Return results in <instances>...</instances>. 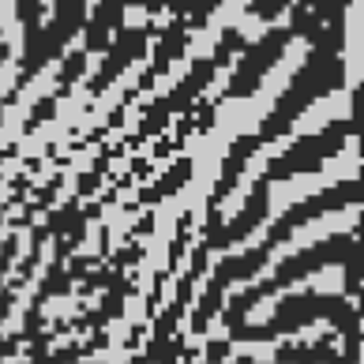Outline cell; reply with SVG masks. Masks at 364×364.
<instances>
[{
	"label": "cell",
	"mask_w": 364,
	"mask_h": 364,
	"mask_svg": "<svg viewBox=\"0 0 364 364\" xmlns=\"http://www.w3.org/2000/svg\"><path fill=\"white\" fill-rule=\"evenodd\" d=\"M53 19H57V0H42V8H38V23L49 26Z\"/></svg>",
	"instance_id": "cell-20"
},
{
	"label": "cell",
	"mask_w": 364,
	"mask_h": 364,
	"mask_svg": "<svg viewBox=\"0 0 364 364\" xmlns=\"http://www.w3.org/2000/svg\"><path fill=\"white\" fill-rule=\"evenodd\" d=\"M240 60H245V49H233V57H229V60L222 64V68L214 72L210 83L203 87V94H199V102H214V98H218V94H222L229 83H233V75H237V68H240Z\"/></svg>",
	"instance_id": "cell-15"
},
{
	"label": "cell",
	"mask_w": 364,
	"mask_h": 364,
	"mask_svg": "<svg viewBox=\"0 0 364 364\" xmlns=\"http://www.w3.org/2000/svg\"><path fill=\"white\" fill-rule=\"evenodd\" d=\"M19 233V245H16V255H11V271H8V282L19 274V267L26 263V255H31V240H34V233H31V225H23V229H16Z\"/></svg>",
	"instance_id": "cell-17"
},
{
	"label": "cell",
	"mask_w": 364,
	"mask_h": 364,
	"mask_svg": "<svg viewBox=\"0 0 364 364\" xmlns=\"http://www.w3.org/2000/svg\"><path fill=\"white\" fill-rule=\"evenodd\" d=\"M296 4H301V0H289V4L282 8V11H274V16H255V11H252V16H245V19H240V26H237L240 42H245V46H259L271 31L289 26L293 16H296Z\"/></svg>",
	"instance_id": "cell-11"
},
{
	"label": "cell",
	"mask_w": 364,
	"mask_h": 364,
	"mask_svg": "<svg viewBox=\"0 0 364 364\" xmlns=\"http://www.w3.org/2000/svg\"><path fill=\"white\" fill-rule=\"evenodd\" d=\"M136 225V210H128V214H120V218L109 225V252H117L120 245H124V237H128V229Z\"/></svg>",
	"instance_id": "cell-18"
},
{
	"label": "cell",
	"mask_w": 364,
	"mask_h": 364,
	"mask_svg": "<svg viewBox=\"0 0 364 364\" xmlns=\"http://www.w3.org/2000/svg\"><path fill=\"white\" fill-rule=\"evenodd\" d=\"M83 46H87V26H83V31H75V34L68 38V46H64L57 57L46 60L42 68H38L31 79H26V87L19 90V98H16V102H8V105H4V132H0V136H4V143H16V146L23 143V124H26V117L34 113V105H38V102L49 98V94L60 87L64 64H68L75 53H83Z\"/></svg>",
	"instance_id": "cell-3"
},
{
	"label": "cell",
	"mask_w": 364,
	"mask_h": 364,
	"mask_svg": "<svg viewBox=\"0 0 364 364\" xmlns=\"http://www.w3.org/2000/svg\"><path fill=\"white\" fill-rule=\"evenodd\" d=\"M98 4H102V0H87V8H83V11H87V19L94 16V8H98Z\"/></svg>",
	"instance_id": "cell-21"
},
{
	"label": "cell",
	"mask_w": 364,
	"mask_h": 364,
	"mask_svg": "<svg viewBox=\"0 0 364 364\" xmlns=\"http://www.w3.org/2000/svg\"><path fill=\"white\" fill-rule=\"evenodd\" d=\"M87 312V301H79V282L72 286V293H60V296H49L42 304V319L46 323H64V319H75Z\"/></svg>",
	"instance_id": "cell-13"
},
{
	"label": "cell",
	"mask_w": 364,
	"mask_h": 364,
	"mask_svg": "<svg viewBox=\"0 0 364 364\" xmlns=\"http://www.w3.org/2000/svg\"><path fill=\"white\" fill-rule=\"evenodd\" d=\"M151 60H154V46H146L143 57H139V60H132L128 68L120 72L113 83L98 94V98H94V105H90V113H87V120H83V128H79V132H94L98 124H105V120H109V113L117 109L120 102H124V94L139 87V75L151 68Z\"/></svg>",
	"instance_id": "cell-8"
},
{
	"label": "cell",
	"mask_w": 364,
	"mask_h": 364,
	"mask_svg": "<svg viewBox=\"0 0 364 364\" xmlns=\"http://www.w3.org/2000/svg\"><path fill=\"white\" fill-rule=\"evenodd\" d=\"M296 146V136H274V139H267V143H259L255 146V154L240 166V177H237V184L229 188V196L225 199H218V207H214V218H218L222 225H233L237 222V214L248 207V199H252V188L263 181V173H267V166H271L274 158H282V154H289Z\"/></svg>",
	"instance_id": "cell-4"
},
{
	"label": "cell",
	"mask_w": 364,
	"mask_h": 364,
	"mask_svg": "<svg viewBox=\"0 0 364 364\" xmlns=\"http://www.w3.org/2000/svg\"><path fill=\"white\" fill-rule=\"evenodd\" d=\"M312 293L319 296H342L346 293V267L342 263H323L312 271Z\"/></svg>",
	"instance_id": "cell-14"
},
{
	"label": "cell",
	"mask_w": 364,
	"mask_h": 364,
	"mask_svg": "<svg viewBox=\"0 0 364 364\" xmlns=\"http://www.w3.org/2000/svg\"><path fill=\"white\" fill-rule=\"evenodd\" d=\"M308 57H312V42H308V38H293V42L282 49V57L263 72L259 87L252 90V102L259 105L263 120L274 113V105L282 102V94L293 87V79H296V72H301L304 64H308Z\"/></svg>",
	"instance_id": "cell-5"
},
{
	"label": "cell",
	"mask_w": 364,
	"mask_h": 364,
	"mask_svg": "<svg viewBox=\"0 0 364 364\" xmlns=\"http://www.w3.org/2000/svg\"><path fill=\"white\" fill-rule=\"evenodd\" d=\"M364 218V203H346V207H334V210H323L319 218L312 222H301V225H293L289 229V237L286 240H278V245H271V252H267V259L259 263V271L248 274V278H237V282H229L225 293H222V304L214 308V312H229V304L237 301L240 293H248V289H259L263 282H271L282 267H286L293 255H301L308 248H316L323 245V240H331V237H342V233H357V225Z\"/></svg>",
	"instance_id": "cell-1"
},
{
	"label": "cell",
	"mask_w": 364,
	"mask_h": 364,
	"mask_svg": "<svg viewBox=\"0 0 364 364\" xmlns=\"http://www.w3.org/2000/svg\"><path fill=\"white\" fill-rule=\"evenodd\" d=\"M0 38H4V49H8V60H23L26 53V31H23V19H19V4L16 0H0Z\"/></svg>",
	"instance_id": "cell-12"
},
{
	"label": "cell",
	"mask_w": 364,
	"mask_h": 364,
	"mask_svg": "<svg viewBox=\"0 0 364 364\" xmlns=\"http://www.w3.org/2000/svg\"><path fill=\"white\" fill-rule=\"evenodd\" d=\"M146 16H151V11H146L143 4H128V8H124V26H128V31H143Z\"/></svg>",
	"instance_id": "cell-19"
},
{
	"label": "cell",
	"mask_w": 364,
	"mask_h": 364,
	"mask_svg": "<svg viewBox=\"0 0 364 364\" xmlns=\"http://www.w3.org/2000/svg\"><path fill=\"white\" fill-rule=\"evenodd\" d=\"M342 75L349 90L364 83V0H349L342 16Z\"/></svg>",
	"instance_id": "cell-10"
},
{
	"label": "cell",
	"mask_w": 364,
	"mask_h": 364,
	"mask_svg": "<svg viewBox=\"0 0 364 364\" xmlns=\"http://www.w3.org/2000/svg\"><path fill=\"white\" fill-rule=\"evenodd\" d=\"M360 169H364L360 136H349L342 143V151L331 154L319 169H301V173H289V177H278V181L267 184V214H263V222L274 229L293 207H301L304 199H312V196L331 192V188L342 184V181H357Z\"/></svg>",
	"instance_id": "cell-2"
},
{
	"label": "cell",
	"mask_w": 364,
	"mask_h": 364,
	"mask_svg": "<svg viewBox=\"0 0 364 364\" xmlns=\"http://www.w3.org/2000/svg\"><path fill=\"white\" fill-rule=\"evenodd\" d=\"M53 259H57V237H46V240H42V248H38V263H34L31 278H26L23 286L16 289V301H11V308H8L4 338H11V334H19V331H23V316L31 312V304H34V296H38V286H42V282L49 278Z\"/></svg>",
	"instance_id": "cell-9"
},
{
	"label": "cell",
	"mask_w": 364,
	"mask_h": 364,
	"mask_svg": "<svg viewBox=\"0 0 364 364\" xmlns=\"http://www.w3.org/2000/svg\"><path fill=\"white\" fill-rule=\"evenodd\" d=\"M146 301H151V296H143V293H132L124 301V319L132 327H151V319H146Z\"/></svg>",
	"instance_id": "cell-16"
},
{
	"label": "cell",
	"mask_w": 364,
	"mask_h": 364,
	"mask_svg": "<svg viewBox=\"0 0 364 364\" xmlns=\"http://www.w3.org/2000/svg\"><path fill=\"white\" fill-rule=\"evenodd\" d=\"M248 4H252V0H222V4L207 16V23L199 26V31L188 34V46H184L181 57H188L192 64L214 57V49H218V42H222V34H225V31H237L240 19L248 16Z\"/></svg>",
	"instance_id": "cell-6"
},
{
	"label": "cell",
	"mask_w": 364,
	"mask_h": 364,
	"mask_svg": "<svg viewBox=\"0 0 364 364\" xmlns=\"http://www.w3.org/2000/svg\"><path fill=\"white\" fill-rule=\"evenodd\" d=\"M353 117V90L349 87H338V90H327L323 98H316L312 105H304L301 113H296L289 136L296 139H308V136H319V132H327L331 124H338V120H349Z\"/></svg>",
	"instance_id": "cell-7"
}]
</instances>
